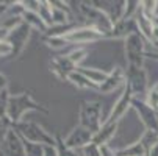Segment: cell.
I'll return each mask as SVG.
<instances>
[{"label":"cell","mask_w":158,"mask_h":156,"mask_svg":"<svg viewBox=\"0 0 158 156\" xmlns=\"http://www.w3.org/2000/svg\"><path fill=\"white\" fill-rule=\"evenodd\" d=\"M153 19H155V17L147 16L141 8H139V11L136 13V16H135V22H136V25H138V30H139V33L146 38V41H147V42H150V39H152Z\"/></svg>","instance_id":"13"},{"label":"cell","mask_w":158,"mask_h":156,"mask_svg":"<svg viewBox=\"0 0 158 156\" xmlns=\"http://www.w3.org/2000/svg\"><path fill=\"white\" fill-rule=\"evenodd\" d=\"M86 55H88L86 47H75V49H72L69 53H66V56L71 59V62L75 66L77 69H78V67H81V62L85 61Z\"/></svg>","instance_id":"19"},{"label":"cell","mask_w":158,"mask_h":156,"mask_svg":"<svg viewBox=\"0 0 158 156\" xmlns=\"http://www.w3.org/2000/svg\"><path fill=\"white\" fill-rule=\"evenodd\" d=\"M77 5L81 17V25L96 28L97 31L103 33L108 39V34L113 31V27H114L110 16L100 8H97L93 2H77Z\"/></svg>","instance_id":"1"},{"label":"cell","mask_w":158,"mask_h":156,"mask_svg":"<svg viewBox=\"0 0 158 156\" xmlns=\"http://www.w3.org/2000/svg\"><path fill=\"white\" fill-rule=\"evenodd\" d=\"M93 138H94L93 131L86 130L81 125H77L75 128H72V131L69 134L64 138V144L69 148H74V150H83L86 145H89L93 142Z\"/></svg>","instance_id":"9"},{"label":"cell","mask_w":158,"mask_h":156,"mask_svg":"<svg viewBox=\"0 0 158 156\" xmlns=\"http://www.w3.org/2000/svg\"><path fill=\"white\" fill-rule=\"evenodd\" d=\"M116 156H146V150H144L143 144L139 141H136L133 144H128L124 148L116 150Z\"/></svg>","instance_id":"16"},{"label":"cell","mask_w":158,"mask_h":156,"mask_svg":"<svg viewBox=\"0 0 158 156\" xmlns=\"http://www.w3.org/2000/svg\"><path fill=\"white\" fill-rule=\"evenodd\" d=\"M146 156H158V145H155L152 150H149Z\"/></svg>","instance_id":"30"},{"label":"cell","mask_w":158,"mask_h":156,"mask_svg":"<svg viewBox=\"0 0 158 156\" xmlns=\"http://www.w3.org/2000/svg\"><path fill=\"white\" fill-rule=\"evenodd\" d=\"M125 84H127V72L125 69L116 66V67H113L108 72L106 80L99 86L97 91L102 94H111V92L118 91L119 87H125Z\"/></svg>","instance_id":"8"},{"label":"cell","mask_w":158,"mask_h":156,"mask_svg":"<svg viewBox=\"0 0 158 156\" xmlns=\"http://www.w3.org/2000/svg\"><path fill=\"white\" fill-rule=\"evenodd\" d=\"M38 13H39V17L44 20V24H46L47 27L53 25L52 24V6H50V2H41Z\"/></svg>","instance_id":"21"},{"label":"cell","mask_w":158,"mask_h":156,"mask_svg":"<svg viewBox=\"0 0 158 156\" xmlns=\"http://www.w3.org/2000/svg\"><path fill=\"white\" fill-rule=\"evenodd\" d=\"M152 56H155V58H158V55H152Z\"/></svg>","instance_id":"32"},{"label":"cell","mask_w":158,"mask_h":156,"mask_svg":"<svg viewBox=\"0 0 158 156\" xmlns=\"http://www.w3.org/2000/svg\"><path fill=\"white\" fill-rule=\"evenodd\" d=\"M156 17H158V5H156Z\"/></svg>","instance_id":"31"},{"label":"cell","mask_w":158,"mask_h":156,"mask_svg":"<svg viewBox=\"0 0 158 156\" xmlns=\"http://www.w3.org/2000/svg\"><path fill=\"white\" fill-rule=\"evenodd\" d=\"M50 67H52L53 74H55L60 80H64V81H67L69 75H71L72 72L77 70V67L71 62V59L67 58L66 55H64V56L55 58V59L52 61V64H50Z\"/></svg>","instance_id":"11"},{"label":"cell","mask_w":158,"mask_h":156,"mask_svg":"<svg viewBox=\"0 0 158 156\" xmlns=\"http://www.w3.org/2000/svg\"><path fill=\"white\" fill-rule=\"evenodd\" d=\"M55 147H56L58 156H83V151L81 150L69 148V147L64 144V139H61L58 134L55 136Z\"/></svg>","instance_id":"18"},{"label":"cell","mask_w":158,"mask_h":156,"mask_svg":"<svg viewBox=\"0 0 158 156\" xmlns=\"http://www.w3.org/2000/svg\"><path fill=\"white\" fill-rule=\"evenodd\" d=\"M144 150H146V154L149 150H152L155 145H158V131H153V130H144V133L141 134V138L138 139Z\"/></svg>","instance_id":"17"},{"label":"cell","mask_w":158,"mask_h":156,"mask_svg":"<svg viewBox=\"0 0 158 156\" xmlns=\"http://www.w3.org/2000/svg\"><path fill=\"white\" fill-rule=\"evenodd\" d=\"M144 102H146L149 106L158 109V83L150 84L149 91H147V94H146V97H144Z\"/></svg>","instance_id":"22"},{"label":"cell","mask_w":158,"mask_h":156,"mask_svg":"<svg viewBox=\"0 0 158 156\" xmlns=\"http://www.w3.org/2000/svg\"><path fill=\"white\" fill-rule=\"evenodd\" d=\"M127 86L133 94V98H141L139 95L147 94L150 87V80L146 67H127Z\"/></svg>","instance_id":"5"},{"label":"cell","mask_w":158,"mask_h":156,"mask_svg":"<svg viewBox=\"0 0 158 156\" xmlns=\"http://www.w3.org/2000/svg\"><path fill=\"white\" fill-rule=\"evenodd\" d=\"M156 5H158L156 0H143V2H141V10L147 16L155 17L156 16Z\"/></svg>","instance_id":"24"},{"label":"cell","mask_w":158,"mask_h":156,"mask_svg":"<svg viewBox=\"0 0 158 156\" xmlns=\"http://www.w3.org/2000/svg\"><path fill=\"white\" fill-rule=\"evenodd\" d=\"M131 108L136 111V114H138V117L146 130L158 131V109L149 106L144 102V98H133Z\"/></svg>","instance_id":"6"},{"label":"cell","mask_w":158,"mask_h":156,"mask_svg":"<svg viewBox=\"0 0 158 156\" xmlns=\"http://www.w3.org/2000/svg\"><path fill=\"white\" fill-rule=\"evenodd\" d=\"M24 134L28 136V139L35 144H42V145H55V136L49 134L47 131H44L39 125H35V123H30Z\"/></svg>","instance_id":"10"},{"label":"cell","mask_w":158,"mask_h":156,"mask_svg":"<svg viewBox=\"0 0 158 156\" xmlns=\"http://www.w3.org/2000/svg\"><path fill=\"white\" fill-rule=\"evenodd\" d=\"M67 81H71L77 89H96V91L99 89L94 83H91V81H89V80H88L81 72H78V70L72 72V74L69 75V78H67Z\"/></svg>","instance_id":"15"},{"label":"cell","mask_w":158,"mask_h":156,"mask_svg":"<svg viewBox=\"0 0 158 156\" xmlns=\"http://www.w3.org/2000/svg\"><path fill=\"white\" fill-rule=\"evenodd\" d=\"M150 44H153V47L158 49V17H156V16H155V19H153V28H152Z\"/></svg>","instance_id":"27"},{"label":"cell","mask_w":158,"mask_h":156,"mask_svg":"<svg viewBox=\"0 0 158 156\" xmlns=\"http://www.w3.org/2000/svg\"><path fill=\"white\" fill-rule=\"evenodd\" d=\"M77 70L81 72L89 81L94 83L97 87H99V86L106 80V77H108V72H106V70H103V69H97V67H85V66H81V67H78Z\"/></svg>","instance_id":"14"},{"label":"cell","mask_w":158,"mask_h":156,"mask_svg":"<svg viewBox=\"0 0 158 156\" xmlns=\"http://www.w3.org/2000/svg\"><path fill=\"white\" fill-rule=\"evenodd\" d=\"M78 125L93 131L94 134L102 128V103L100 102H81L78 109Z\"/></svg>","instance_id":"3"},{"label":"cell","mask_w":158,"mask_h":156,"mask_svg":"<svg viewBox=\"0 0 158 156\" xmlns=\"http://www.w3.org/2000/svg\"><path fill=\"white\" fill-rule=\"evenodd\" d=\"M139 8H141V2H138V0H127V2H125V10H124V17L122 19H125V20L135 19V16H136V13L139 11Z\"/></svg>","instance_id":"20"},{"label":"cell","mask_w":158,"mask_h":156,"mask_svg":"<svg viewBox=\"0 0 158 156\" xmlns=\"http://www.w3.org/2000/svg\"><path fill=\"white\" fill-rule=\"evenodd\" d=\"M44 156H58L56 147L55 145H46V153H44Z\"/></svg>","instance_id":"29"},{"label":"cell","mask_w":158,"mask_h":156,"mask_svg":"<svg viewBox=\"0 0 158 156\" xmlns=\"http://www.w3.org/2000/svg\"><path fill=\"white\" fill-rule=\"evenodd\" d=\"M146 44L149 42L139 31H135L124 39V53H125L127 67H144L147 55Z\"/></svg>","instance_id":"2"},{"label":"cell","mask_w":158,"mask_h":156,"mask_svg":"<svg viewBox=\"0 0 158 156\" xmlns=\"http://www.w3.org/2000/svg\"><path fill=\"white\" fill-rule=\"evenodd\" d=\"M119 130V123H111V122H105L102 125V128L94 134L93 138V144H96L97 147H103V145H110L111 139L116 136V133Z\"/></svg>","instance_id":"12"},{"label":"cell","mask_w":158,"mask_h":156,"mask_svg":"<svg viewBox=\"0 0 158 156\" xmlns=\"http://www.w3.org/2000/svg\"><path fill=\"white\" fill-rule=\"evenodd\" d=\"M61 38L69 44V46H77V47H85L88 44H94V42H99L102 39H106V36L103 33L97 31L96 28L88 27V25H81V24L74 27L67 33L61 34Z\"/></svg>","instance_id":"4"},{"label":"cell","mask_w":158,"mask_h":156,"mask_svg":"<svg viewBox=\"0 0 158 156\" xmlns=\"http://www.w3.org/2000/svg\"><path fill=\"white\" fill-rule=\"evenodd\" d=\"M25 147H27V156H44V153H46V145L42 144L28 142Z\"/></svg>","instance_id":"23"},{"label":"cell","mask_w":158,"mask_h":156,"mask_svg":"<svg viewBox=\"0 0 158 156\" xmlns=\"http://www.w3.org/2000/svg\"><path fill=\"white\" fill-rule=\"evenodd\" d=\"M100 153H102V156H116V150L111 148L110 145L100 147Z\"/></svg>","instance_id":"28"},{"label":"cell","mask_w":158,"mask_h":156,"mask_svg":"<svg viewBox=\"0 0 158 156\" xmlns=\"http://www.w3.org/2000/svg\"><path fill=\"white\" fill-rule=\"evenodd\" d=\"M83 156H102V153H100V147H97L96 144H89V145H86L83 150Z\"/></svg>","instance_id":"26"},{"label":"cell","mask_w":158,"mask_h":156,"mask_svg":"<svg viewBox=\"0 0 158 156\" xmlns=\"http://www.w3.org/2000/svg\"><path fill=\"white\" fill-rule=\"evenodd\" d=\"M47 44L50 47H53V49H63V47H67L69 44H67L61 36H56V34H53L52 38H49L47 39Z\"/></svg>","instance_id":"25"},{"label":"cell","mask_w":158,"mask_h":156,"mask_svg":"<svg viewBox=\"0 0 158 156\" xmlns=\"http://www.w3.org/2000/svg\"><path fill=\"white\" fill-rule=\"evenodd\" d=\"M131 100H133V94H131V91L128 89V86L125 84L122 94L119 95V98L116 100V103L113 105V108H111V111H110V114L105 117L103 123H105V122L119 123V120L125 116V113L131 108Z\"/></svg>","instance_id":"7"}]
</instances>
